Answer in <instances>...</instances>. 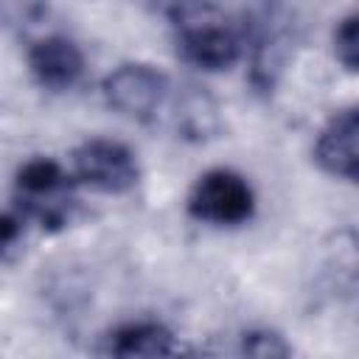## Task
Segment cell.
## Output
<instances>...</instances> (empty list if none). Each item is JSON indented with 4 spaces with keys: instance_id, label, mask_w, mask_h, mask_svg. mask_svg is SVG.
<instances>
[{
    "instance_id": "obj_4",
    "label": "cell",
    "mask_w": 359,
    "mask_h": 359,
    "mask_svg": "<svg viewBox=\"0 0 359 359\" xmlns=\"http://www.w3.org/2000/svg\"><path fill=\"white\" fill-rule=\"evenodd\" d=\"M73 174L101 194H126L137 185L140 168L129 146L109 137H90L73 151Z\"/></svg>"
},
{
    "instance_id": "obj_6",
    "label": "cell",
    "mask_w": 359,
    "mask_h": 359,
    "mask_svg": "<svg viewBox=\"0 0 359 359\" xmlns=\"http://www.w3.org/2000/svg\"><path fill=\"white\" fill-rule=\"evenodd\" d=\"M356 137H359V115L353 107L334 112L325 126L320 129L317 140H314V163L320 165V171H325L328 177L337 180H356V168H359V157H356Z\"/></svg>"
},
{
    "instance_id": "obj_3",
    "label": "cell",
    "mask_w": 359,
    "mask_h": 359,
    "mask_svg": "<svg viewBox=\"0 0 359 359\" xmlns=\"http://www.w3.org/2000/svg\"><path fill=\"white\" fill-rule=\"evenodd\" d=\"M104 101L123 118L149 123L168 95V76L146 62H123L101 81Z\"/></svg>"
},
{
    "instance_id": "obj_2",
    "label": "cell",
    "mask_w": 359,
    "mask_h": 359,
    "mask_svg": "<svg viewBox=\"0 0 359 359\" xmlns=\"http://www.w3.org/2000/svg\"><path fill=\"white\" fill-rule=\"evenodd\" d=\"M188 213L216 227L244 224L255 213L252 185L233 168H210L196 177L188 194Z\"/></svg>"
},
{
    "instance_id": "obj_7",
    "label": "cell",
    "mask_w": 359,
    "mask_h": 359,
    "mask_svg": "<svg viewBox=\"0 0 359 359\" xmlns=\"http://www.w3.org/2000/svg\"><path fill=\"white\" fill-rule=\"evenodd\" d=\"M180 56L202 70H227L241 56V39L224 25L216 22H199L185 25L177 36Z\"/></svg>"
},
{
    "instance_id": "obj_8",
    "label": "cell",
    "mask_w": 359,
    "mask_h": 359,
    "mask_svg": "<svg viewBox=\"0 0 359 359\" xmlns=\"http://www.w3.org/2000/svg\"><path fill=\"white\" fill-rule=\"evenodd\" d=\"M101 351L107 356H123V359H132V356H168V353H177V342H174V334L163 323L132 320V323H123V325L112 328L104 337V348Z\"/></svg>"
},
{
    "instance_id": "obj_5",
    "label": "cell",
    "mask_w": 359,
    "mask_h": 359,
    "mask_svg": "<svg viewBox=\"0 0 359 359\" xmlns=\"http://www.w3.org/2000/svg\"><path fill=\"white\" fill-rule=\"evenodd\" d=\"M28 70L39 87L50 93H65L79 84L84 73V53L73 39L50 34L28 48Z\"/></svg>"
},
{
    "instance_id": "obj_9",
    "label": "cell",
    "mask_w": 359,
    "mask_h": 359,
    "mask_svg": "<svg viewBox=\"0 0 359 359\" xmlns=\"http://www.w3.org/2000/svg\"><path fill=\"white\" fill-rule=\"evenodd\" d=\"M356 42H359L356 39V14H348L334 28V56L348 73L356 70V56H359V45Z\"/></svg>"
},
{
    "instance_id": "obj_10",
    "label": "cell",
    "mask_w": 359,
    "mask_h": 359,
    "mask_svg": "<svg viewBox=\"0 0 359 359\" xmlns=\"http://www.w3.org/2000/svg\"><path fill=\"white\" fill-rule=\"evenodd\" d=\"M241 353H250V356H289L292 348L280 334L266 331V328H255V331H247L241 337Z\"/></svg>"
},
{
    "instance_id": "obj_11",
    "label": "cell",
    "mask_w": 359,
    "mask_h": 359,
    "mask_svg": "<svg viewBox=\"0 0 359 359\" xmlns=\"http://www.w3.org/2000/svg\"><path fill=\"white\" fill-rule=\"evenodd\" d=\"M20 238V219L0 210V255Z\"/></svg>"
},
{
    "instance_id": "obj_1",
    "label": "cell",
    "mask_w": 359,
    "mask_h": 359,
    "mask_svg": "<svg viewBox=\"0 0 359 359\" xmlns=\"http://www.w3.org/2000/svg\"><path fill=\"white\" fill-rule=\"evenodd\" d=\"M14 199L20 210L39 227L59 230L73 213V177L50 157H34L14 177Z\"/></svg>"
}]
</instances>
